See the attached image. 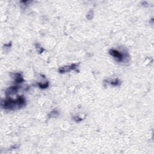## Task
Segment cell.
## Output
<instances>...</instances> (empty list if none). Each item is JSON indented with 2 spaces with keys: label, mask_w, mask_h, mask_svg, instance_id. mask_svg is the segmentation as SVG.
<instances>
[{
  "label": "cell",
  "mask_w": 154,
  "mask_h": 154,
  "mask_svg": "<svg viewBox=\"0 0 154 154\" xmlns=\"http://www.w3.org/2000/svg\"><path fill=\"white\" fill-rule=\"evenodd\" d=\"M77 64H73V65H71L70 66H67V67H61L59 69V72L60 73H64L65 72L69 71H71V70H74V69H75L76 67H77Z\"/></svg>",
  "instance_id": "3"
},
{
  "label": "cell",
  "mask_w": 154,
  "mask_h": 154,
  "mask_svg": "<svg viewBox=\"0 0 154 154\" xmlns=\"http://www.w3.org/2000/svg\"><path fill=\"white\" fill-rule=\"evenodd\" d=\"M25 98L22 96H20L15 100L12 101L11 99H8L4 101L3 106L5 109L13 110L16 109H20L25 104Z\"/></svg>",
  "instance_id": "1"
},
{
  "label": "cell",
  "mask_w": 154,
  "mask_h": 154,
  "mask_svg": "<svg viewBox=\"0 0 154 154\" xmlns=\"http://www.w3.org/2000/svg\"><path fill=\"white\" fill-rule=\"evenodd\" d=\"M110 54L117 61L122 62L123 60L124 55L122 54L121 52H119L117 50L111 49L110 50Z\"/></svg>",
  "instance_id": "2"
},
{
  "label": "cell",
  "mask_w": 154,
  "mask_h": 154,
  "mask_svg": "<svg viewBox=\"0 0 154 154\" xmlns=\"http://www.w3.org/2000/svg\"><path fill=\"white\" fill-rule=\"evenodd\" d=\"M39 85L40 86V87L42 88V89H43V88H47L48 86V83H47L46 84H43L39 83Z\"/></svg>",
  "instance_id": "5"
},
{
  "label": "cell",
  "mask_w": 154,
  "mask_h": 154,
  "mask_svg": "<svg viewBox=\"0 0 154 154\" xmlns=\"http://www.w3.org/2000/svg\"><path fill=\"white\" fill-rule=\"evenodd\" d=\"M111 84L112 85H115V86H116V85H118L119 84V81H118L117 79H116V80L113 81H111Z\"/></svg>",
  "instance_id": "4"
}]
</instances>
